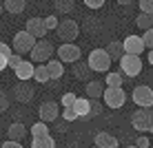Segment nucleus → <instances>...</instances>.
I'll return each instance as SVG.
<instances>
[{
  "mask_svg": "<svg viewBox=\"0 0 153 148\" xmlns=\"http://www.w3.org/2000/svg\"><path fill=\"white\" fill-rule=\"evenodd\" d=\"M56 55V46L51 40H38L36 42V46L31 49V62H36V64H47L49 60H53Z\"/></svg>",
  "mask_w": 153,
  "mask_h": 148,
  "instance_id": "1",
  "label": "nucleus"
},
{
  "mask_svg": "<svg viewBox=\"0 0 153 148\" xmlns=\"http://www.w3.org/2000/svg\"><path fill=\"white\" fill-rule=\"evenodd\" d=\"M56 33H58V40H62V44H73V40L80 33V24L71 18H65V20H60Z\"/></svg>",
  "mask_w": 153,
  "mask_h": 148,
  "instance_id": "2",
  "label": "nucleus"
},
{
  "mask_svg": "<svg viewBox=\"0 0 153 148\" xmlns=\"http://www.w3.org/2000/svg\"><path fill=\"white\" fill-rule=\"evenodd\" d=\"M87 64L96 73H109V68H111V57L107 55L104 49H93L87 57Z\"/></svg>",
  "mask_w": 153,
  "mask_h": 148,
  "instance_id": "3",
  "label": "nucleus"
},
{
  "mask_svg": "<svg viewBox=\"0 0 153 148\" xmlns=\"http://www.w3.org/2000/svg\"><path fill=\"white\" fill-rule=\"evenodd\" d=\"M36 40L31 33H27V31H18V33L13 35V42H11V49H13V53H18V55H25V53H31V49L36 46Z\"/></svg>",
  "mask_w": 153,
  "mask_h": 148,
  "instance_id": "4",
  "label": "nucleus"
},
{
  "mask_svg": "<svg viewBox=\"0 0 153 148\" xmlns=\"http://www.w3.org/2000/svg\"><path fill=\"white\" fill-rule=\"evenodd\" d=\"M131 99L138 108H153V88L146 84H140L131 91Z\"/></svg>",
  "mask_w": 153,
  "mask_h": 148,
  "instance_id": "5",
  "label": "nucleus"
},
{
  "mask_svg": "<svg viewBox=\"0 0 153 148\" xmlns=\"http://www.w3.org/2000/svg\"><path fill=\"white\" fill-rule=\"evenodd\" d=\"M120 73H122V77H138L142 73V57L122 55V60H120Z\"/></svg>",
  "mask_w": 153,
  "mask_h": 148,
  "instance_id": "6",
  "label": "nucleus"
},
{
  "mask_svg": "<svg viewBox=\"0 0 153 148\" xmlns=\"http://www.w3.org/2000/svg\"><path fill=\"white\" fill-rule=\"evenodd\" d=\"M151 121H153V110L151 108H138L131 115V126H133L138 133H149Z\"/></svg>",
  "mask_w": 153,
  "mask_h": 148,
  "instance_id": "7",
  "label": "nucleus"
},
{
  "mask_svg": "<svg viewBox=\"0 0 153 148\" xmlns=\"http://www.w3.org/2000/svg\"><path fill=\"white\" fill-rule=\"evenodd\" d=\"M56 55L62 64H76V62H80L82 53H80V46L78 44H60L56 49Z\"/></svg>",
  "mask_w": 153,
  "mask_h": 148,
  "instance_id": "8",
  "label": "nucleus"
},
{
  "mask_svg": "<svg viewBox=\"0 0 153 148\" xmlns=\"http://www.w3.org/2000/svg\"><path fill=\"white\" fill-rule=\"evenodd\" d=\"M102 102L109 108H122L126 104V91L124 88H104Z\"/></svg>",
  "mask_w": 153,
  "mask_h": 148,
  "instance_id": "9",
  "label": "nucleus"
},
{
  "mask_svg": "<svg viewBox=\"0 0 153 148\" xmlns=\"http://www.w3.org/2000/svg\"><path fill=\"white\" fill-rule=\"evenodd\" d=\"M122 49H124V55H142L144 53V42H142V35H126V38L122 40Z\"/></svg>",
  "mask_w": 153,
  "mask_h": 148,
  "instance_id": "10",
  "label": "nucleus"
},
{
  "mask_svg": "<svg viewBox=\"0 0 153 148\" xmlns=\"http://www.w3.org/2000/svg\"><path fill=\"white\" fill-rule=\"evenodd\" d=\"M38 115H40V121H45V124H49V121H56L58 115H60V106H58L53 99H47V102L40 104Z\"/></svg>",
  "mask_w": 153,
  "mask_h": 148,
  "instance_id": "11",
  "label": "nucleus"
},
{
  "mask_svg": "<svg viewBox=\"0 0 153 148\" xmlns=\"http://www.w3.org/2000/svg\"><path fill=\"white\" fill-rule=\"evenodd\" d=\"M11 93H13V99H16V102H20V104L31 102V99H33V95H36L33 86H31L29 82H18V84L11 88Z\"/></svg>",
  "mask_w": 153,
  "mask_h": 148,
  "instance_id": "12",
  "label": "nucleus"
},
{
  "mask_svg": "<svg viewBox=\"0 0 153 148\" xmlns=\"http://www.w3.org/2000/svg\"><path fill=\"white\" fill-rule=\"evenodd\" d=\"M27 33H31L36 40H45V35L49 33L47 31V27H45V18H38V15H33V18H29L27 20Z\"/></svg>",
  "mask_w": 153,
  "mask_h": 148,
  "instance_id": "13",
  "label": "nucleus"
},
{
  "mask_svg": "<svg viewBox=\"0 0 153 148\" xmlns=\"http://www.w3.org/2000/svg\"><path fill=\"white\" fill-rule=\"evenodd\" d=\"M104 82H100V80H89L87 82V86H84V93H87V99H91V102H98L100 97L104 95Z\"/></svg>",
  "mask_w": 153,
  "mask_h": 148,
  "instance_id": "14",
  "label": "nucleus"
},
{
  "mask_svg": "<svg viewBox=\"0 0 153 148\" xmlns=\"http://www.w3.org/2000/svg\"><path fill=\"white\" fill-rule=\"evenodd\" d=\"M93 146L96 148H118V137L107 133V130H100V133H96Z\"/></svg>",
  "mask_w": 153,
  "mask_h": 148,
  "instance_id": "15",
  "label": "nucleus"
},
{
  "mask_svg": "<svg viewBox=\"0 0 153 148\" xmlns=\"http://www.w3.org/2000/svg\"><path fill=\"white\" fill-rule=\"evenodd\" d=\"M33 71H36L33 62H31V60H22L20 66L16 68V77H18L20 82H29V80H33Z\"/></svg>",
  "mask_w": 153,
  "mask_h": 148,
  "instance_id": "16",
  "label": "nucleus"
},
{
  "mask_svg": "<svg viewBox=\"0 0 153 148\" xmlns=\"http://www.w3.org/2000/svg\"><path fill=\"white\" fill-rule=\"evenodd\" d=\"M29 133V128L22 124V121H13L11 126H9V130H7V135H9V139L11 141H20V139H25V135Z\"/></svg>",
  "mask_w": 153,
  "mask_h": 148,
  "instance_id": "17",
  "label": "nucleus"
},
{
  "mask_svg": "<svg viewBox=\"0 0 153 148\" xmlns=\"http://www.w3.org/2000/svg\"><path fill=\"white\" fill-rule=\"evenodd\" d=\"M73 113H76L78 117H89V115H91V99L78 97L76 104H73Z\"/></svg>",
  "mask_w": 153,
  "mask_h": 148,
  "instance_id": "18",
  "label": "nucleus"
},
{
  "mask_svg": "<svg viewBox=\"0 0 153 148\" xmlns=\"http://www.w3.org/2000/svg\"><path fill=\"white\" fill-rule=\"evenodd\" d=\"M45 66H47V71H49L51 80H60V77L65 75V64H62L60 60H56V57H53V60H49Z\"/></svg>",
  "mask_w": 153,
  "mask_h": 148,
  "instance_id": "19",
  "label": "nucleus"
},
{
  "mask_svg": "<svg viewBox=\"0 0 153 148\" xmlns=\"http://www.w3.org/2000/svg\"><path fill=\"white\" fill-rule=\"evenodd\" d=\"M104 51H107V55L111 57V60H122V55H124V49H122V42L120 40H111L107 46H104Z\"/></svg>",
  "mask_w": 153,
  "mask_h": 148,
  "instance_id": "20",
  "label": "nucleus"
},
{
  "mask_svg": "<svg viewBox=\"0 0 153 148\" xmlns=\"http://www.w3.org/2000/svg\"><path fill=\"white\" fill-rule=\"evenodd\" d=\"M122 82H124V77L120 71H109L104 75V86L107 88H122Z\"/></svg>",
  "mask_w": 153,
  "mask_h": 148,
  "instance_id": "21",
  "label": "nucleus"
},
{
  "mask_svg": "<svg viewBox=\"0 0 153 148\" xmlns=\"http://www.w3.org/2000/svg\"><path fill=\"white\" fill-rule=\"evenodd\" d=\"M29 133L33 135V139H38V137H49V124H45V121H36L33 126H29Z\"/></svg>",
  "mask_w": 153,
  "mask_h": 148,
  "instance_id": "22",
  "label": "nucleus"
},
{
  "mask_svg": "<svg viewBox=\"0 0 153 148\" xmlns=\"http://www.w3.org/2000/svg\"><path fill=\"white\" fill-rule=\"evenodd\" d=\"M135 24L142 29V33H144V31H151L153 29V13H140L138 18H135Z\"/></svg>",
  "mask_w": 153,
  "mask_h": 148,
  "instance_id": "23",
  "label": "nucleus"
},
{
  "mask_svg": "<svg viewBox=\"0 0 153 148\" xmlns=\"http://www.w3.org/2000/svg\"><path fill=\"white\" fill-rule=\"evenodd\" d=\"M2 7L7 9L9 13H22L25 7H27V2H25V0H7V2H2Z\"/></svg>",
  "mask_w": 153,
  "mask_h": 148,
  "instance_id": "24",
  "label": "nucleus"
},
{
  "mask_svg": "<svg viewBox=\"0 0 153 148\" xmlns=\"http://www.w3.org/2000/svg\"><path fill=\"white\" fill-rule=\"evenodd\" d=\"M33 80L38 82V84H47V82H51V77H49V71H47V66H45V64H36V71H33Z\"/></svg>",
  "mask_w": 153,
  "mask_h": 148,
  "instance_id": "25",
  "label": "nucleus"
},
{
  "mask_svg": "<svg viewBox=\"0 0 153 148\" xmlns=\"http://www.w3.org/2000/svg\"><path fill=\"white\" fill-rule=\"evenodd\" d=\"M89 73H91V68H89L87 62H76V64H73V75H76V80H87Z\"/></svg>",
  "mask_w": 153,
  "mask_h": 148,
  "instance_id": "26",
  "label": "nucleus"
},
{
  "mask_svg": "<svg viewBox=\"0 0 153 148\" xmlns=\"http://www.w3.org/2000/svg\"><path fill=\"white\" fill-rule=\"evenodd\" d=\"M31 148H56V139L53 137H38V139H31Z\"/></svg>",
  "mask_w": 153,
  "mask_h": 148,
  "instance_id": "27",
  "label": "nucleus"
},
{
  "mask_svg": "<svg viewBox=\"0 0 153 148\" xmlns=\"http://www.w3.org/2000/svg\"><path fill=\"white\" fill-rule=\"evenodd\" d=\"M53 9L60 13H71L76 9V2L73 0H58V2H53Z\"/></svg>",
  "mask_w": 153,
  "mask_h": 148,
  "instance_id": "28",
  "label": "nucleus"
},
{
  "mask_svg": "<svg viewBox=\"0 0 153 148\" xmlns=\"http://www.w3.org/2000/svg\"><path fill=\"white\" fill-rule=\"evenodd\" d=\"M76 99H78L76 93H65V95H62V99H60V104H62V108H73Z\"/></svg>",
  "mask_w": 153,
  "mask_h": 148,
  "instance_id": "29",
  "label": "nucleus"
},
{
  "mask_svg": "<svg viewBox=\"0 0 153 148\" xmlns=\"http://www.w3.org/2000/svg\"><path fill=\"white\" fill-rule=\"evenodd\" d=\"M58 24H60V20H58V15H53V13H49L45 18V27H47V31H56L58 29Z\"/></svg>",
  "mask_w": 153,
  "mask_h": 148,
  "instance_id": "30",
  "label": "nucleus"
},
{
  "mask_svg": "<svg viewBox=\"0 0 153 148\" xmlns=\"http://www.w3.org/2000/svg\"><path fill=\"white\" fill-rule=\"evenodd\" d=\"M135 4L140 7V13H153V0H140Z\"/></svg>",
  "mask_w": 153,
  "mask_h": 148,
  "instance_id": "31",
  "label": "nucleus"
},
{
  "mask_svg": "<svg viewBox=\"0 0 153 148\" xmlns=\"http://www.w3.org/2000/svg\"><path fill=\"white\" fill-rule=\"evenodd\" d=\"M142 42H144V49L153 51V29H151V31H144V33H142Z\"/></svg>",
  "mask_w": 153,
  "mask_h": 148,
  "instance_id": "32",
  "label": "nucleus"
},
{
  "mask_svg": "<svg viewBox=\"0 0 153 148\" xmlns=\"http://www.w3.org/2000/svg\"><path fill=\"white\" fill-rule=\"evenodd\" d=\"M133 146L135 148H151V141H149V137H146V135H140L138 139L133 141Z\"/></svg>",
  "mask_w": 153,
  "mask_h": 148,
  "instance_id": "33",
  "label": "nucleus"
},
{
  "mask_svg": "<svg viewBox=\"0 0 153 148\" xmlns=\"http://www.w3.org/2000/svg\"><path fill=\"white\" fill-rule=\"evenodd\" d=\"M20 62H22V55H18V53H13L11 57H9V60H7V66H11L13 68V71H16V68H18L20 66Z\"/></svg>",
  "mask_w": 153,
  "mask_h": 148,
  "instance_id": "34",
  "label": "nucleus"
},
{
  "mask_svg": "<svg viewBox=\"0 0 153 148\" xmlns=\"http://www.w3.org/2000/svg\"><path fill=\"white\" fill-rule=\"evenodd\" d=\"M0 55H4V57H11V55H13L11 44H7V42H0Z\"/></svg>",
  "mask_w": 153,
  "mask_h": 148,
  "instance_id": "35",
  "label": "nucleus"
},
{
  "mask_svg": "<svg viewBox=\"0 0 153 148\" xmlns=\"http://www.w3.org/2000/svg\"><path fill=\"white\" fill-rule=\"evenodd\" d=\"M4 110H9V97L4 91H0V113H4Z\"/></svg>",
  "mask_w": 153,
  "mask_h": 148,
  "instance_id": "36",
  "label": "nucleus"
},
{
  "mask_svg": "<svg viewBox=\"0 0 153 148\" xmlns=\"http://www.w3.org/2000/svg\"><path fill=\"white\" fill-rule=\"evenodd\" d=\"M62 119L65 121H73V119H78V115L73 113V108H62Z\"/></svg>",
  "mask_w": 153,
  "mask_h": 148,
  "instance_id": "37",
  "label": "nucleus"
},
{
  "mask_svg": "<svg viewBox=\"0 0 153 148\" xmlns=\"http://www.w3.org/2000/svg\"><path fill=\"white\" fill-rule=\"evenodd\" d=\"M84 4H87L89 9H102L104 7V0H84Z\"/></svg>",
  "mask_w": 153,
  "mask_h": 148,
  "instance_id": "38",
  "label": "nucleus"
},
{
  "mask_svg": "<svg viewBox=\"0 0 153 148\" xmlns=\"http://www.w3.org/2000/svg\"><path fill=\"white\" fill-rule=\"evenodd\" d=\"M0 148H25L20 141H11V139H4L2 144H0Z\"/></svg>",
  "mask_w": 153,
  "mask_h": 148,
  "instance_id": "39",
  "label": "nucleus"
},
{
  "mask_svg": "<svg viewBox=\"0 0 153 148\" xmlns=\"http://www.w3.org/2000/svg\"><path fill=\"white\" fill-rule=\"evenodd\" d=\"M91 113H102V104H100V102H91Z\"/></svg>",
  "mask_w": 153,
  "mask_h": 148,
  "instance_id": "40",
  "label": "nucleus"
},
{
  "mask_svg": "<svg viewBox=\"0 0 153 148\" xmlns=\"http://www.w3.org/2000/svg\"><path fill=\"white\" fill-rule=\"evenodd\" d=\"M7 60H9V57L0 55V71H4V68H7Z\"/></svg>",
  "mask_w": 153,
  "mask_h": 148,
  "instance_id": "41",
  "label": "nucleus"
},
{
  "mask_svg": "<svg viewBox=\"0 0 153 148\" xmlns=\"http://www.w3.org/2000/svg\"><path fill=\"white\" fill-rule=\"evenodd\" d=\"M149 64L153 66V51H149Z\"/></svg>",
  "mask_w": 153,
  "mask_h": 148,
  "instance_id": "42",
  "label": "nucleus"
},
{
  "mask_svg": "<svg viewBox=\"0 0 153 148\" xmlns=\"http://www.w3.org/2000/svg\"><path fill=\"white\" fill-rule=\"evenodd\" d=\"M149 133L153 135V121H151V126H149Z\"/></svg>",
  "mask_w": 153,
  "mask_h": 148,
  "instance_id": "43",
  "label": "nucleus"
},
{
  "mask_svg": "<svg viewBox=\"0 0 153 148\" xmlns=\"http://www.w3.org/2000/svg\"><path fill=\"white\" fill-rule=\"evenodd\" d=\"M2 11H4V7H2V2H0V15H2Z\"/></svg>",
  "mask_w": 153,
  "mask_h": 148,
  "instance_id": "44",
  "label": "nucleus"
},
{
  "mask_svg": "<svg viewBox=\"0 0 153 148\" xmlns=\"http://www.w3.org/2000/svg\"><path fill=\"white\" fill-rule=\"evenodd\" d=\"M126 148H135V146H126Z\"/></svg>",
  "mask_w": 153,
  "mask_h": 148,
  "instance_id": "45",
  "label": "nucleus"
},
{
  "mask_svg": "<svg viewBox=\"0 0 153 148\" xmlns=\"http://www.w3.org/2000/svg\"><path fill=\"white\" fill-rule=\"evenodd\" d=\"M91 148H96V146H91Z\"/></svg>",
  "mask_w": 153,
  "mask_h": 148,
  "instance_id": "46",
  "label": "nucleus"
}]
</instances>
